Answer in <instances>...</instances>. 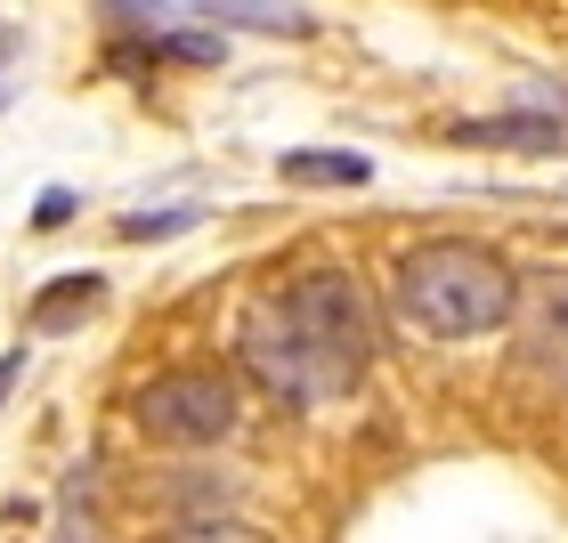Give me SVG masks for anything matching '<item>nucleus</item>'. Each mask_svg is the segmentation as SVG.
I'll use <instances>...</instances> for the list:
<instances>
[{"label":"nucleus","instance_id":"obj_1","mask_svg":"<svg viewBox=\"0 0 568 543\" xmlns=\"http://www.w3.org/2000/svg\"><path fill=\"white\" fill-rule=\"evenodd\" d=\"M390 300H398V317L415 332H430V341H471V332H496L511 317L520 276L471 236H430V244H415L398 260Z\"/></svg>","mask_w":568,"mask_h":543},{"label":"nucleus","instance_id":"obj_2","mask_svg":"<svg viewBox=\"0 0 568 543\" xmlns=\"http://www.w3.org/2000/svg\"><path fill=\"white\" fill-rule=\"evenodd\" d=\"M236 349H244V373L261 381L268 398H284V406H325V398H342V390H349V373L333 366V349L317 341V325L301 317L293 284L244 308Z\"/></svg>","mask_w":568,"mask_h":543},{"label":"nucleus","instance_id":"obj_3","mask_svg":"<svg viewBox=\"0 0 568 543\" xmlns=\"http://www.w3.org/2000/svg\"><path fill=\"white\" fill-rule=\"evenodd\" d=\"M244 422V398L220 366H171L139 390V430L154 447H220Z\"/></svg>","mask_w":568,"mask_h":543},{"label":"nucleus","instance_id":"obj_4","mask_svg":"<svg viewBox=\"0 0 568 543\" xmlns=\"http://www.w3.org/2000/svg\"><path fill=\"white\" fill-rule=\"evenodd\" d=\"M293 300H301V317L317 325V341L333 349V366L349 373V390H357V373L374 366V300L357 293V276H342V268H308L301 284H293Z\"/></svg>","mask_w":568,"mask_h":543},{"label":"nucleus","instance_id":"obj_5","mask_svg":"<svg viewBox=\"0 0 568 543\" xmlns=\"http://www.w3.org/2000/svg\"><path fill=\"white\" fill-rule=\"evenodd\" d=\"M511 317H520V357H528V366L568 381V268L528 276L520 300H511Z\"/></svg>","mask_w":568,"mask_h":543},{"label":"nucleus","instance_id":"obj_6","mask_svg":"<svg viewBox=\"0 0 568 543\" xmlns=\"http://www.w3.org/2000/svg\"><path fill=\"white\" fill-rule=\"evenodd\" d=\"M455 146H504V154H560L568 146V122L545 114V106H511V114H487V122H463Z\"/></svg>","mask_w":568,"mask_h":543},{"label":"nucleus","instance_id":"obj_7","mask_svg":"<svg viewBox=\"0 0 568 543\" xmlns=\"http://www.w3.org/2000/svg\"><path fill=\"white\" fill-rule=\"evenodd\" d=\"M98 308H106V276H98V268H65L58 284H41V293H33L24 325H33V332H73L82 317H98Z\"/></svg>","mask_w":568,"mask_h":543},{"label":"nucleus","instance_id":"obj_8","mask_svg":"<svg viewBox=\"0 0 568 543\" xmlns=\"http://www.w3.org/2000/svg\"><path fill=\"white\" fill-rule=\"evenodd\" d=\"M276 171H284V187H366L374 178V163L349 146H293Z\"/></svg>","mask_w":568,"mask_h":543},{"label":"nucleus","instance_id":"obj_9","mask_svg":"<svg viewBox=\"0 0 568 543\" xmlns=\"http://www.w3.org/2000/svg\"><path fill=\"white\" fill-rule=\"evenodd\" d=\"M187 17L203 24H252V33H308V17L293 0H187Z\"/></svg>","mask_w":568,"mask_h":543},{"label":"nucleus","instance_id":"obj_10","mask_svg":"<svg viewBox=\"0 0 568 543\" xmlns=\"http://www.w3.org/2000/svg\"><path fill=\"white\" fill-rule=\"evenodd\" d=\"M187 227H203V203H163V212H122L114 236L122 244H154V236H187Z\"/></svg>","mask_w":568,"mask_h":543},{"label":"nucleus","instance_id":"obj_11","mask_svg":"<svg viewBox=\"0 0 568 543\" xmlns=\"http://www.w3.org/2000/svg\"><path fill=\"white\" fill-rule=\"evenodd\" d=\"M65 219H73V187H49L33 203V227H65Z\"/></svg>","mask_w":568,"mask_h":543},{"label":"nucleus","instance_id":"obj_12","mask_svg":"<svg viewBox=\"0 0 568 543\" xmlns=\"http://www.w3.org/2000/svg\"><path fill=\"white\" fill-rule=\"evenodd\" d=\"M528 106H545V114L568 122V73H560V82H536V90H528Z\"/></svg>","mask_w":568,"mask_h":543},{"label":"nucleus","instance_id":"obj_13","mask_svg":"<svg viewBox=\"0 0 568 543\" xmlns=\"http://www.w3.org/2000/svg\"><path fill=\"white\" fill-rule=\"evenodd\" d=\"M9 65H17V33L0 24V106H9Z\"/></svg>","mask_w":568,"mask_h":543},{"label":"nucleus","instance_id":"obj_14","mask_svg":"<svg viewBox=\"0 0 568 543\" xmlns=\"http://www.w3.org/2000/svg\"><path fill=\"white\" fill-rule=\"evenodd\" d=\"M17 373H24V349H9V357H0V406H9V390H17Z\"/></svg>","mask_w":568,"mask_h":543}]
</instances>
